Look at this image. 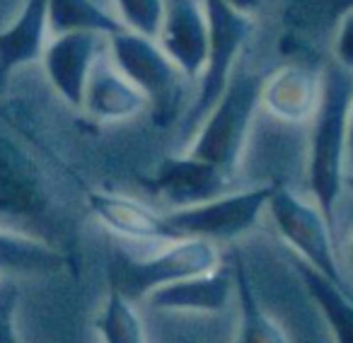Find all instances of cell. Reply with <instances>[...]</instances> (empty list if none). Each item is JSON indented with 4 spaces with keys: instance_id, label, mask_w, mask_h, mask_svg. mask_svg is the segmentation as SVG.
I'll list each match as a JSON object with an SVG mask.
<instances>
[{
    "instance_id": "obj_1",
    "label": "cell",
    "mask_w": 353,
    "mask_h": 343,
    "mask_svg": "<svg viewBox=\"0 0 353 343\" xmlns=\"http://www.w3.org/2000/svg\"><path fill=\"white\" fill-rule=\"evenodd\" d=\"M353 99V73L334 63L322 68V97L307 128V165L305 184L310 198L332 222L334 208L343 194L346 179V133L348 109Z\"/></svg>"
},
{
    "instance_id": "obj_2",
    "label": "cell",
    "mask_w": 353,
    "mask_h": 343,
    "mask_svg": "<svg viewBox=\"0 0 353 343\" xmlns=\"http://www.w3.org/2000/svg\"><path fill=\"white\" fill-rule=\"evenodd\" d=\"M261 80L264 75L259 70L245 68L240 61L237 68L232 70L221 99L206 114L184 152L221 167L237 182L242 150H245L254 118L259 114Z\"/></svg>"
},
{
    "instance_id": "obj_3",
    "label": "cell",
    "mask_w": 353,
    "mask_h": 343,
    "mask_svg": "<svg viewBox=\"0 0 353 343\" xmlns=\"http://www.w3.org/2000/svg\"><path fill=\"white\" fill-rule=\"evenodd\" d=\"M208 15V59L203 65V73L194 90V97L189 102L187 112L179 118V136L184 141H192L196 128L213 109V104L221 99L232 70L237 68L242 59V51L252 41L256 22L240 15L232 8H228L223 0H203Z\"/></svg>"
},
{
    "instance_id": "obj_4",
    "label": "cell",
    "mask_w": 353,
    "mask_h": 343,
    "mask_svg": "<svg viewBox=\"0 0 353 343\" xmlns=\"http://www.w3.org/2000/svg\"><path fill=\"white\" fill-rule=\"evenodd\" d=\"M266 216L271 218L279 237L293 251L295 259L305 261L319 276L346 288L332 222L312 198L300 194L298 189L271 187Z\"/></svg>"
},
{
    "instance_id": "obj_5",
    "label": "cell",
    "mask_w": 353,
    "mask_h": 343,
    "mask_svg": "<svg viewBox=\"0 0 353 343\" xmlns=\"http://www.w3.org/2000/svg\"><path fill=\"white\" fill-rule=\"evenodd\" d=\"M107 54L114 65L145 94L148 107L157 118L176 116L182 90L192 83L162 51L157 39L119 30L107 34Z\"/></svg>"
},
{
    "instance_id": "obj_6",
    "label": "cell",
    "mask_w": 353,
    "mask_h": 343,
    "mask_svg": "<svg viewBox=\"0 0 353 343\" xmlns=\"http://www.w3.org/2000/svg\"><path fill=\"white\" fill-rule=\"evenodd\" d=\"M271 187H242L203 201L199 206L165 211V220L176 237H196L213 245L245 240L266 216Z\"/></svg>"
},
{
    "instance_id": "obj_7",
    "label": "cell",
    "mask_w": 353,
    "mask_h": 343,
    "mask_svg": "<svg viewBox=\"0 0 353 343\" xmlns=\"http://www.w3.org/2000/svg\"><path fill=\"white\" fill-rule=\"evenodd\" d=\"M223 266V251L218 245L196 237H179L160 245L152 256L138 261H123L117 271L114 288L128 300L143 302L145 295L165 285L194 278Z\"/></svg>"
},
{
    "instance_id": "obj_8",
    "label": "cell",
    "mask_w": 353,
    "mask_h": 343,
    "mask_svg": "<svg viewBox=\"0 0 353 343\" xmlns=\"http://www.w3.org/2000/svg\"><path fill=\"white\" fill-rule=\"evenodd\" d=\"M152 189L167 211H176V208L199 206L240 187L225 169L182 152V155H167L157 165L152 174Z\"/></svg>"
},
{
    "instance_id": "obj_9",
    "label": "cell",
    "mask_w": 353,
    "mask_h": 343,
    "mask_svg": "<svg viewBox=\"0 0 353 343\" xmlns=\"http://www.w3.org/2000/svg\"><path fill=\"white\" fill-rule=\"evenodd\" d=\"M104 49H107V34H97V32L54 34L46 44L44 56H41L44 73L51 87L73 109H80L83 104L90 70Z\"/></svg>"
},
{
    "instance_id": "obj_10",
    "label": "cell",
    "mask_w": 353,
    "mask_h": 343,
    "mask_svg": "<svg viewBox=\"0 0 353 343\" xmlns=\"http://www.w3.org/2000/svg\"><path fill=\"white\" fill-rule=\"evenodd\" d=\"M208 15L203 0H167L157 44L196 87L208 59Z\"/></svg>"
},
{
    "instance_id": "obj_11",
    "label": "cell",
    "mask_w": 353,
    "mask_h": 343,
    "mask_svg": "<svg viewBox=\"0 0 353 343\" xmlns=\"http://www.w3.org/2000/svg\"><path fill=\"white\" fill-rule=\"evenodd\" d=\"M152 312L170 314H196V317H213L235 309V273L232 266L223 264L216 271L179 283L152 290L143 298V302Z\"/></svg>"
},
{
    "instance_id": "obj_12",
    "label": "cell",
    "mask_w": 353,
    "mask_h": 343,
    "mask_svg": "<svg viewBox=\"0 0 353 343\" xmlns=\"http://www.w3.org/2000/svg\"><path fill=\"white\" fill-rule=\"evenodd\" d=\"M322 97V70L285 63L261 80L259 107L269 116L293 126H307Z\"/></svg>"
},
{
    "instance_id": "obj_13",
    "label": "cell",
    "mask_w": 353,
    "mask_h": 343,
    "mask_svg": "<svg viewBox=\"0 0 353 343\" xmlns=\"http://www.w3.org/2000/svg\"><path fill=\"white\" fill-rule=\"evenodd\" d=\"M46 208L39 169L0 128V222L32 220Z\"/></svg>"
},
{
    "instance_id": "obj_14",
    "label": "cell",
    "mask_w": 353,
    "mask_h": 343,
    "mask_svg": "<svg viewBox=\"0 0 353 343\" xmlns=\"http://www.w3.org/2000/svg\"><path fill=\"white\" fill-rule=\"evenodd\" d=\"M145 109H150L145 94L114 65V61L109 59L107 49H104L90 70L80 112L97 118V121L114 123L136 118Z\"/></svg>"
},
{
    "instance_id": "obj_15",
    "label": "cell",
    "mask_w": 353,
    "mask_h": 343,
    "mask_svg": "<svg viewBox=\"0 0 353 343\" xmlns=\"http://www.w3.org/2000/svg\"><path fill=\"white\" fill-rule=\"evenodd\" d=\"M90 211L109 232L131 242H150V245H165V242L179 240L176 232L167 225L165 213H155L150 206L136 201L131 196L107 191H92L88 196Z\"/></svg>"
},
{
    "instance_id": "obj_16",
    "label": "cell",
    "mask_w": 353,
    "mask_h": 343,
    "mask_svg": "<svg viewBox=\"0 0 353 343\" xmlns=\"http://www.w3.org/2000/svg\"><path fill=\"white\" fill-rule=\"evenodd\" d=\"M51 39L46 0H25L10 25L0 30V85L15 70L41 61Z\"/></svg>"
},
{
    "instance_id": "obj_17",
    "label": "cell",
    "mask_w": 353,
    "mask_h": 343,
    "mask_svg": "<svg viewBox=\"0 0 353 343\" xmlns=\"http://www.w3.org/2000/svg\"><path fill=\"white\" fill-rule=\"evenodd\" d=\"M232 273H235V343H293L283 324L264 307L252 283L240 251H232Z\"/></svg>"
},
{
    "instance_id": "obj_18",
    "label": "cell",
    "mask_w": 353,
    "mask_h": 343,
    "mask_svg": "<svg viewBox=\"0 0 353 343\" xmlns=\"http://www.w3.org/2000/svg\"><path fill=\"white\" fill-rule=\"evenodd\" d=\"M65 266L61 251L27 232L0 227V278H41Z\"/></svg>"
},
{
    "instance_id": "obj_19",
    "label": "cell",
    "mask_w": 353,
    "mask_h": 343,
    "mask_svg": "<svg viewBox=\"0 0 353 343\" xmlns=\"http://www.w3.org/2000/svg\"><path fill=\"white\" fill-rule=\"evenodd\" d=\"M293 269L300 276L310 300L322 314L334 343H353V298L343 285L332 283L310 269L305 261L293 259Z\"/></svg>"
},
{
    "instance_id": "obj_20",
    "label": "cell",
    "mask_w": 353,
    "mask_h": 343,
    "mask_svg": "<svg viewBox=\"0 0 353 343\" xmlns=\"http://www.w3.org/2000/svg\"><path fill=\"white\" fill-rule=\"evenodd\" d=\"M46 10H49L51 37L65 32L112 34L121 30L117 17L102 0H46Z\"/></svg>"
},
{
    "instance_id": "obj_21",
    "label": "cell",
    "mask_w": 353,
    "mask_h": 343,
    "mask_svg": "<svg viewBox=\"0 0 353 343\" xmlns=\"http://www.w3.org/2000/svg\"><path fill=\"white\" fill-rule=\"evenodd\" d=\"M99 343H148V329L136 302L112 285L97 314Z\"/></svg>"
},
{
    "instance_id": "obj_22",
    "label": "cell",
    "mask_w": 353,
    "mask_h": 343,
    "mask_svg": "<svg viewBox=\"0 0 353 343\" xmlns=\"http://www.w3.org/2000/svg\"><path fill=\"white\" fill-rule=\"evenodd\" d=\"M109 3H112V12L121 30L157 39L162 20H165L167 0H109Z\"/></svg>"
},
{
    "instance_id": "obj_23",
    "label": "cell",
    "mask_w": 353,
    "mask_h": 343,
    "mask_svg": "<svg viewBox=\"0 0 353 343\" xmlns=\"http://www.w3.org/2000/svg\"><path fill=\"white\" fill-rule=\"evenodd\" d=\"M332 230L336 240L341 271H353V194L343 191L332 216Z\"/></svg>"
},
{
    "instance_id": "obj_24",
    "label": "cell",
    "mask_w": 353,
    "mask_h": 343,
    "mask_svg": "<svg viewBox=\"0 0 353 343\" xmlns=\"http://www.w3.org/2000/svg\"><path fill=\"white\" fill-rule=\"evenodd\" d=\"M17 304L20 290L10 278L0 283V343H22L17 331Z\"/></svg>"
},
{
    "instance_id": "obj_25",
    "label": "cell",
    "mask_w": 353,
    "mask_h": 343,
    "mask_svg": "<svg viewBox=\"0 0 353 343\" xmlns=\"http://www.w3.org/2000/svg\"><path fill=\"white\" fill-rule=\"evenodd\" d=\"M332 61L353 73V8L336 15L332 37Z\"/></svg>"
},
{
    "instance_id": "obj_26",
    "label": "cell",
    "mask_w": 353,
    "mask_h": 343,
    "mask_svg": "<svg viewBox=\"0 0 353 343\" xmlns=\"http://www.w3.org/2000/svg\"><path fill=\"white\" fill-rule=\"evenodd\" d=\"M223 3H225L228 8H232L235 12H240V15H245L256 22V17L269 8L271 0H223Z\"/></svg>"
},
{
    "instance_id": "obj_27",
    "label": "cell",
    "mask_w": 353,
    "mask_h": 343,
    "mask_svg": "<svg viewBox=\"0 0 353 343\" xmlns=\"http://www.w3.org/2000/svg\"><path fill=\"white\" fill-rule=\"evenodd\" d=\"M353 169V99L348 109V133H346V172Z\"/></svg>"
},
{
    "instance_id": "obj_28",
    "label": "cell",
    "mask_w": 353,
    "mask_h": 343,
    "mask_svg": "<svg viewBox=\"0 0 353 343\" xmlns=\"http://www.w3.org/2000/svg\"><path fill=\"white\" fill-rule=\"evenodd\" d=\"M351 8H353V0H334V10H336V15L351 10Z\"/></svg>"
},
{
    "instance_id": "obj_29",
    "label": "cell",
    "mask_w": 353,
    "mask_h": 343,
    "mask_svg": "<svg viewBox=\"0 0 353 343\" xmlns=\"http://www.w3.org/2000/svg\"><path fill=\"white\" fill-rule=\"evenodd\" d=\"M343 191L353 194V169L346 172V179H343Z\"/></svg>"
}]
</instances>
